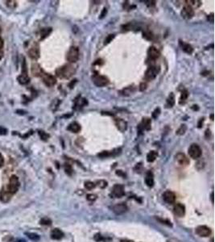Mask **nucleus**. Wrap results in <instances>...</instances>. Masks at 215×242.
Returning a JSON list of instances; mask_svg holds the SVG:
<instances>
[{
	"label": "nucleus",
	"mask_w": 215,
	"mask_h": 242,
	"mask_svg": "<svg viewBox=\"0 0 215 242\" xmlns=\"http://www.w3.org/2000/svg\"><path fill=\"white\" fill-rule=\"evenodd\" d=\"M124 187L123 186L120 185V184H116L113 186L112 189V195L115 196V198H121L124 195Z\"/></svg>",
	"instance_id": "13"
},
{
	"label": "nucleus",
	"mask_w": 215,
	"mask_h": 242,
	"mask_svg": "<svg viewBox=\"0 0 215 242\" xmlns=\"http://www.w3.org/2000/svg\"><path fill=\"white\" fill-rule=\"evenodd\" d=\"M175 104V95L173 93H170V95L168 97L167 100H166V107L168 108H171Z\"/></svg>",
	"instance_id": "29"
},
{
	"label": "nucleus",
	"mask_w": 215,
	"mask_h": 242,
	"mask_svg": "<svg viewBox=\"0 0 215 242\" xmlns=\"http://www.w3.org/2000/svg\"><path fill=\"white\" fill-rule=\"evenodd\" d=\"M211 200H212V202L213 203V193H212V195H211Z\"/></svg>",
	"instance_id": "57"
},
{
	"label": "nucleus",
	"mask_w": 215,
	"mask_h": 242,
	"mask_svg": "<svg viewBox=\"0 0 215 242\" xmlns=\"http://www.w3.org/2000/svg\"><path fill=\"white\" fill-rule=\"evenodd\" d=\"M145 2H147L146 4H147L148 7H150V6H155L156 2V1H151H151H145Z\"/></svg>",
	"instance_id": "50"
},
{
	"label": "nucleus",
	"mask_w": 215,
	"mask_h": 242,
	"mask_svg": "<svg viewBox=\"0 0 215 242\" xmlns=\"http://www.w3.org/2000/svg\"><path fill=\"white\" fill-rule=\"evenodd\" d=\"M38 134L39 136H40V139L44 141H47L48 139H49V137H50V135H49L48 133L42 131V130H39Z\"/></svg>",
	"instance_id": "34"
},
{
	"label": "nucleus",
	"mask_w": 215,
	"mask_h": 242,
	"mask_svg": "<svg viewBox=\"0 0 215 242\" xmlns=\"http://www.w3.org/2000/svg\"><path fill=\"white\" fill-rule=\"evenodd\" d=\"M40 224H42V225L48 226L52 224V220H51L50 219H48V218H43V219L40 220Z\"/></svg>",
	"instance_id": "41"
},
{
	"label": "nucleus",
	"mask_w": 215,
	"mask_h": 242,
	"mask_svg": "<svg viewBox=\"0 0 215 242\" xmlns=\"http://www.w3.org/2000/svg\"><path fill=\"white\" fill-rule=\"evenodd\" d=\"M107 8H103V12H102V14H101V16H100V19H103V17H104V16L107 15Z\"/></svg>",
	"instance_id": "51"
},
{
	"label": "nucleus",
	"mask_w": 215,
	"mask_h": 242,
	"mask_svg": "<svg viewBox=\"0 0 215 242\" xmlns=\"http://www.w3.org/2000/svg\"><path fill=\"white\" fill-rule=\"evenodd\" d=\"M121 242H132V241H128V240H121Z\"/></svg>",
	"instance_id": "58"
},
{
	"label": "nucleus",
	"mask_w": 215,
	"mask_h": 242,
	"mask_svg": "<svg viewBox=\"0 0 215 242\" xmlns=\"http://www.w3.org/2000/svg\"><path fill=\"white\" fill-rule=\"evenodd\" d=\"M186 130H187V127H186V125L183 124V125H181V127L178 128V130L176 132V133H177V135H179V136L184 135V134L185 133V132H186Z\"/></svg>",
	"instance_id": "39"
},
{
	"label": "nucleus",
	"mask_w": 215,
	"mask_h": 242,
	"mask_svg": "<svg viewBox=\"0 0 215 242\" xmlns=\"http://www.w3.org/2000/svg\"><path fill=\"white\" fill-rule=\"evenodd\" d=\"M93 83H94L95 86L99 87H103L108 85L109 83V79L107 78L106 76H103V75H100L99 74H94L92 78Z\"/></svg>",
	"instance_id": "5"
},
{
	"label": "nucleus",
	"mask_w": 215,
	"mask_h": 242,
	"mask_svg": "<svg viewBox=\"0 0 215 242\" xmlns=\"http://www.w3.org/2000/svg\"><path fill=\"white\" fill-rule=\"evenodd\" d=\"M120 149H115V150H113V151H103L102 152V153H99V154H98V157H101V158H105V157H111V156L117 155V154H119V153H120Z\"/></svg>",
	"instance_id": "20"
},
{
	"label": "nucleus",
	"mask_w": 215,
	"mask_h": 242,
	"mask_svg": "<svg viewBox=\"0 0 215 242\" xmlns=\"http://www.w3.org/2000/svg\"><path fill=\"white\" fill-rule=\"evenodd\" d=\"M6 5L7 6V7H9L10 9H15L17 7V2L14 1V0H9V1H6Z\"/></svg>",
	"instance_id": "37"
},
{
	"label": "nucleus",
	"mask_w": 215,
	"mask_h": 242,
	"mask_svg": "<svg viewBox=\"0 0 215 242\" xmlns=\"http://www.w3.org/2000/svg\"><path fill=\"white\" fill-rule=\"evenodd\" d=\"M28 54L32 60H37L40 57V46L36 42H34L28 51Z\"/></svg>",
	"instance_id": "7"
},
{
	"label": "nucleus",
	"mask_w": 215,
	"mask_h": 242,
	"mask_svg": "<svg viewBox=\"0 0 215 242\" xmlns=\"http://www.w3.org/2000/svg\"><path fill=\"white\" fill-rule=\"evenodd\" d=\"M85 187L86 188L87 190H92L94 189V188L96 186V185H95L94 182H90V181H88V182H85Z\"/></svg>",
	"instance_id": "40"
},
{
	"label": "nucleus",
	"mask_w": 215,
	"mask_h": 242,
	"mask_svg": "<svg viewBox=\"0 0 215 242\" xmlns=\"http://www.w3.org/2000/svg\"><path fill=\"white\" fill-rule=\"evenodd\" d=\"M78 98L79 99H76L74 101L75 104L73 108H74L75 110H79V109L84 107V106L87 105V99H84V98H81L80 96H79Z\"/></svg>",
	"instance_id": "22"
},
{
	"label": "nucleus",
	"mask_w": 215,
	"mask_h": 242,
	"mask_svg": "<svg viewBox=\"0 0 215 242\" xmlns=\"http://www.w3.org/2000/svg\"><path fill=\"white\" fill-rule=\"evenodd\" d=\"M116 173L118 174V175H120V176H123V177H125V174L124 173L122 172V170H118V171L116 172Z\"/></svg>",
	"instance_id": "56"
},
{
	"label": "nucleus",
	"mask_w": 215,
	"mask_h": 242,
	"mask_svg": "<svg viewBox=\"0 0 215 242\" xmlns=\"http://www.w3.org/2000/svg\"><path fill=\"white\" fill-rule=\"evenodd\" d=\"M40 78H42L43 83L46 85L48 87H52L56 85V79L53 75L49 74H47V73L44 72Z\"/></svg>",
	"instance_id": "8"
},
{
	"label": "nucleus",
	"mask_w": 215,
	"mask_h": 242,
	"mask_svg": "<svg viewBox=\"0 0 215 242\" xmlns=\"http://www.w3.org/2000/svg\"><path fill=\"white\" fill-rule=\"evenodd\" d=\"M185 2L192 8H197L201 5V2L198 0H189V1L188 0V1H185Z\"/></svg>",
	"instance_id": "32"
},
{
	"label": "nucleus",
	"mask_w": 215,
	"mask_h": 242,
	"mask_svg": "<svg viewBox=\"0 0 215 242\" xmlns=\"http://www.w3.org/2000/svg\"><path fill=\"white\" fill-rule=\"evenodd\" d=\"M64 171H65V173L68 174V175L71 176L72 175V165H70V164H68V163H65L64 165Z\"/></svg>",
	"instance_id": "36"
},
{
	"label": "nucleus",
	"mask_w": 215,
	"mask_h": 242,
	"mask_svg": "<svg viewBox=\"0 0 215 242\" xmlns=\"http://www.w3.org/2000/svg\"><path fill=\"white\" fill-rule=\"evenodd\" d=\"M11 196L12 195H11L6 190L2 188V190H1V194H0V199H1V201L3 202V203H7L11 199Z\"/></svg>",
	"instance_id": "28"
},
{
	"label": "nucleus",
	"mask_w": 215,
	"mask_h": 242,
	"mask_svg": "<svg viewBox=\"0 0 215 242\" xmlns=\"http://www.w3.org/2000/svg\"><path fill=\"white\" fill-rule=\"evenodd\" d=\"M208 20H209L210 23H213V13H211V14H210V16H208Z\"/></svg>",
	"instance_id": "52"
},
{
	"label": "nucleus",
	"mask_w": 215,
	"mask_h": 242,
	"mask_svg": "<svg viewBox=\"0 0 215 242\" xmlns=\"http://www.w3.org/2000/svg\"><path fill=\"white\" fill-rule=\"evenodd\" d=\"M115 125H116V127L118 128L119 131L123 132L127 129V123L125 120L122 119H115Z\"/></svg>",
	"instance_id": "19"
},
{
	"label": "nucleus",
	"mask_w": 215,
	"mask_h": 242,
	"mask_svg": "<svg viewBox=\"0 0 215 242\" xmlns=\"http://www.w3.org/2000/svg\"><path fill=\"white\" fill-rule=\"evenodd\" d=\"M145 183L148 187H152L154 186V176L152 172L147 171L145 177Z\"/></svg>",
	"instance_id": "23"
},
{
	"label": "nucleus",
	"mask_w": 215,
	"mask_h": 242,
	"mask_svg": "<svg viewBox=\"0 0 215 242\" xmlns=\"http://www.w3.org/2000/svg\"><path fill=\"white\" fill-rule=\"evenodd\" d=\"M160 114V107H157L155 109V111L152 112V117L154 119H156L157 117L159 116V115Z\"/></svg>",
	"instance_id": "44"
},
{
	"label": "nucleus",
	"mask_w": 215,
	"mask_h": 242,
	"mask_svg": "<svg viewBox=\"0 0 215 242\" xmlns=\"http://www.w3.org/2000/svg\"><path fill=\"white\" fill-rule=\"evenodd\" d=\"M52 28H42L41 30L40 31V33H39V36H40V40H43L44 39L48 37L50 33L52 32Z\"/></svg>",
	"instance_id": "25"
},
{
	"label": "nucleus",
	"mask_w": 215,
	"mask_h": 242,
	"mask_svg": "<svg viewBox=\"0 0 215 242\" xmlns=\"http://www.w3.org/2000/svg\"><path fill=\"white\" fill-rule=\"evenodd\" d=\"M175 160L177 163L181 166H187L189 164V159L185 153H178L175 156Z\"/></svg>",
	"instance_id": "11"
},
{
	"label": "nucleus",
	"mask_w": 215,
	"mask_h": 242,
	"mask_svg": "<svg viewBox=\"0 0 215 242\" xmlns=\"http://www.w3.org/2000/svg\"><path fill=\"white\" fill-rule=\"evenodd\" d=\"M173 211H174L175 215H177V216H179V217H182V216H185V208L183 204H177L174 206V208H173Z\"/></svg>",
	"instance_id": "18"
},
{
	"label": "nucleus",
	"mask_w": 215,
	"mask_h": 242,
	"mask_svg": "<svg viewBox=\"0 0 215 242\" xmlns=\"http://www.w3.org/2000/svg\"><path fill=\"white\" fill-rule=\"evenodd\" d=\"M1 32H2V28H1V27H0V34H1Z\"/></svg>",
	"instance_id": "59"
},
{
	"label": "nucleus",
	"mask_w": 215,
	"mask_h": 242,
	"mask_svg": "<svg viewBox=\"0 0 215 242\" xmlns=\"http://www.w3.org/2000/svg\"><path fill=\"white\" fill-rule=\"evenodd\" d=\"M94 240H96V241H100V240H103V238L102 237L100 234H96L94 236Z\"/></svg>",
	"instance_id": "49"
},
{
	"label": "nucleus",
	"mask_w": 215,
	"mask_h": 242,
	"mask_svg": "<svg viewBox=\"0 0 215 242\" xmlns=\"http://www.w3.org/2000/svg\"><path fill=\"white\" fill-rule=\"evenodd\" d=\"M143 37L148 40H152L153 39H154V35H153L152 32H150V31H145V32H143Z\"/></svg>",
	"instance_id": "38"
},
{
	"label": "nucleus",
	"mask_w": 215,
	"mask_h": 242,
	"mask_svg": "<svg viewBox=\"0 0 215 242\" xmlns=\"http://www.w3.org/2000/svg\"><path fill=\"white\" fill-rule=\"evenodd\" d=\"M203 122H204V118L200 119L199 123H198V128H201V126H202V124H203Z\"/></svg>",
	"instance_id": "55"
},
{
	"label": "nucleus",
	"mask_w": 215,
	"mask_h": 242,
	"mask_svg": "<svg viewBox=\"0 0 215 242\" xmlns=\"http://www.w3.org/2000/svg\"><path fill=\"white\" fill-rule=\"evenodd\" d=\"M81 125L79 124L78 123H77V122H72L70 124L68 125L67 129H68V131H70L71 132L73 133H77L81 131Z\"/></svg>",
	"instance_id": "27"
},
{
	"label": "nucleus",
	"mask_w": 215,
	"mask_h": 242,
	"mask_svg": "<svg viewBox=\"0 0 215 242\" xmlns=\"http://www.w3.org/2000/svg\"><path fill=\"white\" fill-rule=\"evenodd\" d=\"M189 95V93L187 90H183V91H181V97H180V100H179V103L180 104H185L186 100H187L188 97Z\"/></svg>",
	"instance_id": "30"
},
{
	"label": "nucleus",
	"mask_w": 215,
	"mask_h": 242,
	"mask_svg": "<svg viewBox=\"0 0 215 242\" xmlns=\"http://www.w3.org/2000/svg\"><path fill=\"white\" fill-rule=\"evenodd\" d=\"M19 187H20V181H19L18 177L16 175H12L9 179V182H8L7 187L6 188V190L11 195H13L18 191Z\"/></svg>",
	"instance_id": "2"
},
{
	"label": "nucleus",
	"mask_w": 215,
	"mask_h": 242,
	"mask_svg": "<svg viewBox=\"0 0 215 242\" xmlns=\"http://www.w3.org/2000/svg\"><path fill=\"white\" fill-rule=\"evenodd\" d=\"M26 235L30 240H33V241H38L40 240V236L38 234L33 233V232H27Z\"/></svg>",
	"instance_id": "35"
},
{
	"label": "nucleus",
	"mask_w": 215,
	"mask_h": 242,
	"mask_svg": "<svg viewBox=\"0 0 215 242\" xmlns=\"http://www.w3.org/2000/svg\"><path fill=\"white\" fill-rule=\"evenodd\" d=\"M3 45H4V42H3V40H2L1 37H0V52L2 51V48H3Z\"/></svg>",
	"instance_id": "53"
},
{
	"label": "nucleus",
	"mask_w": 215,
	"mask_h": 242,
	"mask_svg": "<svg viewBox=\"0 0 215 242\" xmlns=\"http://www.w3.org/2000/svg\"><path fill=\"white\" fill-rule=\"evenodd\" d=\"M147 55H148V58L151 59L152 60H155L158 59L160 56V52L157 49L156 47L151 46L148 48L147 50Z\"/></svg>",
	"instance_id": "15"
},
{
	"label": "nucleus",
	"mask_w": 215,
	"mask_h": 242,
	"mask_svg": "<svg viewBox=\"0 0 215 242\" xmlns=\"http://www.w3.org/2000/svg\"><path fill=\"white\" fill-rule=\"evenodd\" d=\"M189 154L190 157L193 158V159H197L202 154V150L198 145L192 144L189 148Z\"/></svg>",
	"instance_id": "6"
},
{
	"label": "nucleus",
	"mask_w": 215,
	"mask_h": 242,
	"mask_svg": "<svg viewBox=\"0 0 215 242\" xmlns=\"http://www.w3.org/2000/svg\"><path fill=\"white\" fill-rule=\"evenodd\" d=\"M112 211L116 215H122L127 211V206L123 203L115 204L112 207Z\"/></svg>",
	"instance_id": "14"
},
{
	"label": "nucleus",
	"mask_w": 215,
	"mask_h": 242,
	"mask_svg": "<svg viewBox=\"0 0 215 242\" xmlns=\"http://www.w3.org/2000/svg\"><path fill=\"white\" fill-rule=\"evenodd\" d=\"M4 162H5V160H4L3 156L2 155V153H0V167H2V166H3Z\"/></svg>",
	"instance_id": "48"
},
{
	"label": "nucleus",
	"mask_w": 215,
	"mask_h": 242,
	"mask_svg": "<svg viewBox=\"0 0 215 242\" xmlns=\"http://www.w3.org/2000/svg\"><path fill=\"white\" fill-rule=\"evenodd\" d=\"M151 128V119L150 118L145 117L143 118L142 122L138 126V132L139 133H142L143 131H149Z\"/></svg>",
	"instance_id": "9"
},
{
	"label": "nucleus",
	"mask_w": 215,
	"mask_h": 242,
	"mask_svg": "<svg viewBox=\"0 0 215 242\" xmlns=\"http://www.w3.org/2000/svg\"><path fill=\"white\" fill-rule=\"evenodd\" d=\"M179 44H180V46H181V49H182V50H183L185 52H186V53H188V54H191V53H193V47H192L189 44L184 42V41H182V40H179Z\"/></svg>",
	"instance_id": "21"
},
{
	"label": "nucleus",
	"mask_w": 215,
	"mask_h": 242,
	"mask_svg": "<svg viewBox=\"0 0 215 242\" xmlns=\"http://www.w3.org/2000/svg\"><path fill=\"white\" fill-rule=\"evenodd\" d=\"M157 156H158V153H157V152H156V151L149 152L147 155V161H148V162H153V161L156 159Z\"/></svg>",
	"instance_id": "33"
},
{
	"label": "nucleus",
	"mask_w": 215,
	"mask_h": 242,
	"mask_svg": "<svg viewBox=\"0 0 215 242\" xmlns=\"http://www.w3.org/2000/svg\"><path fill=\"white\" fill-rule=\"evenodd\" d=\"M86 199L89 201L94 202L97 199V195H94V194H90V195L86 196Z\"/></svg>",
	"instance_id": "45"
},
{
	"label": "nucleus",
	"mask_w": 215,
	"mask_h": 242,
	"mask_svg": "<svg viewBox=\"0 0 215 242\" xmlns=\"http://www.w3.org/2000/svg\"><path fill=\"white\" fill-rule=\"evenodd\" d=\"M163 199L167 204H174V202H175L176 195L175 194L173 193V191L167 190V191H165V193H164Z\"/></svg>",
	"instance_id": "16"
},
{
	"label": "nucleus",
	"mask_w": 215,
	"mask_h": 242,
	"mask_svg": "<svg viewBox=\"0 0 215 242\" xmlns=\"http://www.w3.org/2000/svg\"><path fill=\"white\" fill-rule=\"evenodd\" d=\"M114 38H115V35L114 34H111L109 35V36H107V37L106 38V40H105V42H104L105 45H106V44H108L109 43H111Z\"/></svg>",
	"instance_id": "43"
},
{
	"label": "nucleus",
	"mask_w": 215,
	"mask_h": 242,
	"mask_svg": "<svg viewBox=\"0 0 215 242\" xmlns=\"http://www.w3.org/2000/svg\"><path fill=\"white\" fill-rule=\"evenodd\" d=\"M44 73L43 69L40 65L37 63H34L32 65V74L34 77H41Z\"/></svg>",
	"instance_id": "17"
},
{
	"label": "nucleus",
	"mask_w": 215,
	"mask_h": 242,
	"mask_svg": "<svg viewBox=\"0 0 215 242\" xmlns=\"http://www.w3.org/2000/svg\"><path fill=\"white\" fill-rule=\"evenodd\" d=\"M135 87H126V88L123 89V90L120 91V93H121V95H126V96H127V95H132L133 93L135 92Z\"/></svg>",
	"instance_id": "31"
},
{
	"label": "nucleus",
	"mask_w": 215,
	"mask_h": 242,
	"mask_svg": "<svg viewBox=\"0 0 215 242\" xmlns=\"http://www.w3.org/2000/svg\"><path fill=\"white\" fill-rule=\"evenodd\" d=\"M17 80L19 83L21 85H27L30 82V78L28 77V74H21L17 77Z\"/></svg>",
	"instance_id": "26"
},
{
	"label": "nucleus",
	"mask_w": 215,
	"mask_h": 242,
	"mask_svg": "<svg viewBox=\"0 0 215 242\" xmlns=\"http://www.w3.org/2000/svg\"><path fill=\"white\" fill-rule=\"evenodd\" d=\"M196 233L198 235V236H201V237H206V236H209L211 233V230L210 228H208L207 226L205 225H201L198 226L196 229Z\"/></svg>",
	"instance_id": "12"
},
{
	"label": "nucleus",
	"mask_w": 215,
	"mask_h": 242,
	"mask_svg": "<svg viewBox=\"0 0 215 242\" xmlns=\"http://www.w3.org/2000/svg\"><path fill=\"white\" fill-rule=\"evenodd\" d=\"M64 236V233L59 228H54L51 232V237L53 240H60Z\"/></svg>",
	"instance_id": "24"
},
{
	"label": "nucleus",
	"mask_w": 215,
	"mask_h": 242,
	"mask_svg": "<svg viewBox=\"0 0 215 242\" xmlns=\"http://www.w3.org/2000/svg\"><path fill=\"white\" fill-rule=\"evenodd\" d=\"M181 14L184 19L189 20V19L193 18V16H194V10H193V8L189 6L188 4H185L182 11H181Z\"/></svg>",
	"instance_id": "10"
},
{
	"label": "nucleus",
	"mask_w": 215,
	"mask_h": 242,
	"mask_svg": "<svg viewBox=\"0 0 215 242\" xmlns=\"http://www.w3.org/2000/svg\"><path fill=\"white\" fill-rule=\"evenodd\" d=\"M7 134V129L6 128L2 127V126H0V135L5 136Z\"/></svg>",
	"instance_id": "46"
},
{
	"label": "nucleus",
	"mask_w": 215,
	"mask_h": 242,
	"mask_svg": "<svg viewBox=\"0 0 215 242\" xmlns=\"http://www.w3.org/2000/svg\"><path fill=\"white\" fill-rule=\"evenodd\" d=\"M76 72V69L71 64H65L56 69V75L60 79H68Z\"/></svg>",
	"instance_id": "1"
},
{
	"label": "nucleus",
	"mask_w": 215,
	"mask_h": 242,
	"mask_svg": "<svg viewBox=\"0 0 215 242\" xmlns=\"http://www.w3.org/2000/svg\"><path fill=\"white\" fill-rule=\"evenodd\" d=\"M66 59L68 62H77L79 59V48L76 46L71 47L68 50V53H67Z\"/></svg>",
	"instance_id": "4"
},
{
	"label": "nucleus",
	"mask_w": 215,
	"mask_h": 242,
	"mask_svg": "<svg viewBox=\"0 0 215 242\" xmlns=\"http://www.w3.org/2000/svg\"><path fill=\"white\" fill-rule=\"evenodd\" d=\"M16 112H17V114H20V115H24V114L26 113V111H23V110H17V111H16Z\"/></svg>",
	"instance_id": "54"
},
{
	"label": "nucleus",
	"mask_w": 215,
	"mask_h": 242,
	"mask_svg": "<svg viewBox=\"0 0 215 242\" xmlns=\"http://www.w3.org/2000/svg\"><path fill=\"white\" fill-rule=\"evenodd\" d=\"M147 83H142L140 84V86H139V90H140L141 91H145L146 89H147Z\"/></svg>",
	"instance_id": "47"
},
{
	"label": "nucleus",
	"mask_w": 215,
	"mask_h": 242,
	"mask_svg": "<svg viewBox=\"0 0 215 242\" xmlns=\"http://www.w3.org/2000/svg\"><path fill=\"white\" fill-rule=\"evenodd\" d=\"M160 71V66L157 65H151L149 66L147 69L146 73H145L144 78L146 81H152L156 78L158 74Z\"/></svg>",
	"instance_id": "3"
},
{
	"label": "nucleus",
	"mask_w": 215,
	"mask_h": 242,
	"mask_svg": "<svg viewBox=\"0 0 215 242\" xmlns=\"http://www.w3.org/2000/svg\"><path fill=\"white\" fill-rule=\"evenodd\" d=\"M96 183L97 184H95V185H97L100 188H103V189L107 186V182L105 181V180H99V181H97Z\"/></svg>",
	"instance_id": "42"
}]
</instances>
